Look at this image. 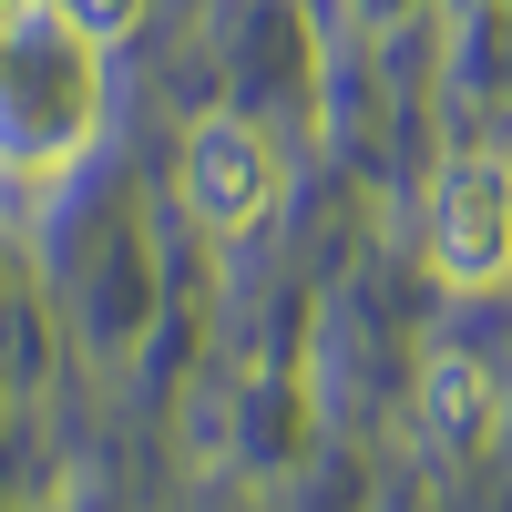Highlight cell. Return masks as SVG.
Returning <instances> with one entry per match:
<instances>
[{
	"mask_svg": "<svg viewBox=\"0 0 512 512\" xmlns=\"http://www.w3.org/2000/svg\"><path fill=\"white\" fill-rule=\"evenodd\" d=\"M431 256L451 287H502L512 277V164L502 154H451L431 185Z\"/></svg>",
	"mask_w": 512,
	"mask_h": 512,
	"instance_id": "obj_3",
	"label": "cell"
},
{
	"mask_svg": "<svg viewBox=\"0 0 512 512\" xmlns=\"http://www.w3.org/2000/svg\"><path fill=\"white\" fill-rule=\"evenodd\" d=\"M175 195H185V216L216 246H236L246 226H267V205H277V144L256 134V123H236V113H205L185 134V154H175Z\"/></svg>",
	"mask_w": 512,
	"mask_h": 512,
	"instance_id": "obj_2",
	"label": "cell"
},
{
	"mask_svg": "<svg viewBox=\"0 0 512 512\" xmlns=\"http://www.w3.org/2000/svg\"><path fill=\"white\" fill-rule=\"evenodd\" d=\"M103 123V41L62 0H0V164L62 175Z\"/></svg>",
	"mask_w": 512,
	"mask_h": 512,
	"instance_id": "obj_1",
	"label": "cell"
},
{
	"mask_svg": "<svg viewBox=\"0 0 512 512\" xmlns=\"http://www.w3.org/2000/svg\"><path fill=\"white\" fill-rule=\"evenodd\" d=\"M62 11H72L82 31H93V41H123V31L144 21V0H62Z\"/></svg>",
	"mask_w": 512,
	"mask_h": 512,
	"instance_id": "obj_4",
	"label": "cell"
}]
</instances>
